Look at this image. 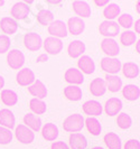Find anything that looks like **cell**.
Segmentation results:
<instances>
[{
    "instance_id": "cell-1",
    "label": "cell",
    "mask_w": 140,
    "mask_h": 149,
    "mask_svg": "<svg viewBox=\"0 0 140 149\" xmlns=\"http://www.w3.org/2000/svg\"><path fill=\"white\" fill-rule=\"evenodd\" d=\"M83 127H84V118L82 117V114H79V113H75V114L67 117L63 123V128L67 132L75 134V132L82 130Z\"/></svg>"
},
{
    "instance_id": "cell-2",
    "label": "cell",
    "mask_w": 140,
    "mask_h": 149,
    "mask_svg": "<svg viewBox=\"0 0 140 149\" xmlns=\"http://www.w3.org/2000/svg\"><path fill=\"white\" fill-rule=\"evenodd\" d=\"M100 34L107 36V38H112L114 36H117L120 31V26L118 25V22H113V20H104L100 27Z\"/></svg>"
},
{
    "instance_id": "cell-3",
    "label": "cell",
    "mask_w": 140,
    "mask_h": 149,
    "mask_svg": "<svg viewBox=\"0 0 140 149\" xmlns=\"http://www.w3.org/2000/svg\"><path fill=\"white\" fill-rule=\"evenodd\" d=\"M16 137L19 141L22 143H25V145H28V143H31L35 139V134L34 131H31L29 128L26 127L25 125H19L16 127L15 130Z\"/></svg>"
},
{
    "instance_id": "cell-4",
    "label": "cell",
    "mask_w": 140,
    "mask_h": 149,
    "mask_svg": "<svg viewBox=\"0 0 140 149\" xmlns=\"http://www.w3.org/2000/svg\"><path fill=\"white\" fill-rule=\"evenodd\" d=\"M121 62L116 57H104L101 61V67L108 74L113 75L121 70Z\"/></svg>"
},
{
    "instance_id": "cell-5",
    "label": "cell",
    "mask_w": 140,
    "mask_h": 149,
    "mask_svg": "<svg viewBox=\"0 0 140 149\" xmlns=\"http://www.w3.org/2000/svg\"><path fill=\"white\" fill-rule=\"evenodd\" d=\"M8 65L14 68V70H19L25 63V56L18 49H13L8 53L7 56Z\"/></svg>"
},
{
    "instance_id": "cell-6",
    "label": "cell",
    "mask_w": 140,
    "mask_h": 149,
    "mask_svg": "<svg viewBox=\"0 0 140 149\" xmlns=\"http://www.w3.org/2000/svg\"><path fill=\"white\" fill-rule=\"evenodd\" d=\"M48 33L52 35V37L62 38L67 36V28L66 24L62 20H54L48 26Z\"/></svg>"
},
{
    "instance_id": "cell-7",
    "label": "cell",
    "mask_w": 140,
    "mask_h": 149,
    "mask_svg": "<svg viewBox=\"0 0 140 149\" xmlns=\"http://www.w3.org/2000/svg\"><path fill=\"white\" fill-rule=\"evenodd\" d=\"M42 37L36 34V33H29L26 34L24 37V44L26 46V48H28L29 51H38L42 47Z\"/></svg>"
},
{
    "instance_id": "cell-8",
    "label": "cell",
    "mask_w": 140,
    "mask_h": 149,
    "mask_svg": "<svg viewBox=\"0 0 140 149\" xmlns=\"http://www.w3.org/2000/svg\"><path fill=\"white\" fill-rule=\"evenodd\" d=\"M44 48L48 54L57 55L63 48V43L59 38L56 37H47L44 42Z\"/></svg>"
},
{
    "instance_id": "cell-9",
    "label": "cell",
    "mask_w": 140,
    "mask_h": 149,
    "mask_svg": "<svg viewBox=\"0 0 140 149\" xmlns=\"http://www.w3.org/2000/svg\"><path fill=\"white\" fill-rule=\"evenodd\" d=\"M101 48L108 55V57H114L120 53V47L113 38H104L101 43Z\"/></svg>"
},
{
    "instance_id": "cell-10",
    "label": "cell",
    "mask_w": 140,
    "mask_h": 149,
    "mask_svg": "<svg viewBox=\"0 0 140 149\" xmlns=\"http://www.w3.org/2000/svg\"><path fill=\"white\" fill-rule=\"evenodd\" d=\"M17 82L22 86L31 85L35 82V74L30 68H22L17 74Z\"/></svg>"
},
{
    "instance_id": "cell-11",
    "label": "cell",
    "mask_w": 140,
    "mask_h": 149,
    "mask_svg": "<svg viewBox=\"0 0 140 149\" xmlns=\"http://www.w3.org/2000/svg\"><path fill=\"white\" fill-rule=\"evenodd\" d=\"M121 109H122V102L118 97H111V99H109L105 102V105H104L105 113L108 116H110V117H113V116L118 114L119 112L121 111Z\"/></svg>"
},
{
    "instance_id": "cell-12",
    "label": "cell",
    "mask_w": 140,
    "mask_h": 149,
    "mask_svg": "<svg viewBox=\"0 0 140 149\" xmlns=\"http://www.w3.org/2000/svg\"><path fill=\"white\" fill-rule=\"evenodd\" d=\"M29 14V7L27 6L26 2H16L11 8V16L16 19H25Z\"/></svg>"
},
{
    "instance_id": "cell-13",
    "label": "cell",
    "mask_w": 140,
    "mask_h": 149,
    "mask_svg": "<svg viewBox=\"0 0 140 149\" xmlns=\"http://www.w3.org/2000/svg\"><path fill=\"white\" fill-rule=\"evenodd\" d=\"M15 116L9 109L0 110V125H1V127H5L10 130L15 127Z\"/></svg>"
},
{
    "instance_id": "cell-14",
    "label": "cell",
    "mask_w": 140,
    "mask_h": 149,
    "mask_svg": "<svg viewBox=\"0 0 140 149\" xmlns=\"http://www.w3.org/2000/svg\"><path fill=\"white\" fill-rule=\"evenodd\" d=\"M68 30L72 35H80L85 29V22L80 17H72L67 22Z\"/></svg>"
},
{
    "instance_id": "cell-15",
    "label": "cell",
    "mask_w": 140,
    "mask_h": 149,
    "mask_svg": "<svg viewBox=\"0 0 140 149\" xmlns=\"http://www.w3.org/2000/svg\"><path fill=\"white\" fill-rule=\"evenodd\" d=\"M65 81L72 85H77L84 82V76L82 72L77 68H68L65 72Z\"/></svg>"
},
{
    "instance_id": "cell-16",
    "label": "cell",
    "mask_w": 140,
    "mask_h": 149,
    "mask_svg": "<svg viewBox=\"0 0 140 149\" xmlns=\"http://www.w3.org/2000/svg\"><path fill=\"white\" fill-rule=\"evenodd\" d=\"M29 93L31 95L36 97V99H44L47 97V89L45 86V84L40 80H35V82L31 85H29Z\"/></svg>"
},
{
    "instance_id": "cell-17",
    "label": "cell",
    "mask_w": 140,
    "mask_h": 149,
    "mask_svg": "<svg viewBox=\"0 0 140 149\" xmlns=\"http://www.w3.org/2000/svg\"><path fill=\"white\" fill-rule=\"evenodd\" d=\"M77 65H79V68L82 70V72L85 74H92L95 71V64H94L93 60L88 55L81 56L77 62Z\"/></svg>"
},
{
    "instance_id": "cell-18",
    "label": "cell",
    "mask_w": 140,
    "mask_h": 149,
    "mask_svg": "<svg viewBox=\"0 0 140 149\" xmlns=\"http://www.w3.org/2000/svg\"><path fill=\"white\" fill-rule=\"evenodd\" d=\"M84 52H85V44L82 40H73L68 45L67 48V53L72 58L80 57Z\"/></svg>"
},
{
    "instance_id": "cell-19",
    "label": "cell",
    "mask_w": 140,
    "mask_h": 149,
    "mask_svg": "<svg viewBox=\"0 0 140 149\" xmlns=\"http://www.w3.org/2000/svg\"><path fill=\"white\" fill-rule=\"evenodd\" d=\"M0 27L1 30L7 34V35H11V34H15L17 29H18V24L16 22L15 19L10 18V17H3L1 20H0Z\"/></svg>"
},
{
    "instance_id": "cell-20",
    "label": "cell",
    "mask_w": 140,
    "mask_h": 149,
    "mask_svg": "<svg viewBox=\"0 0 140 149\" xmlns=\"http://www.w3.org/2000/svg\"><path fill=\"white\" fill-rule=\"evenodd\" d=\"M70 146L72 149H85L88 147V140L82 134L75 132L70 136Z\"/></svg>"
},
{
    "instance_id": "cell-21",
    "label": "cell",
    "mask_w": 140,
    "mask_h": 149,
    "mask_svg": "<svg viewBox=\"0 0 140 149\" xmlns=\"http://www.w3.org/2000/svg\"><path fill=\"white\" fill-rule=\"evenodd\" d=\"M90 91L94 97H101L107 91V85L103 79H94L90 84Z\"/></svg>"
},
{
    "instance_id": "cell-22",
    "label": "cell",
    "mask_w": 140,
    "mask_h": 149,
    "mask_svg": "<svg viewBox=\"0 0 140 149\" xmlns=\"http://www.w3.org/2000/svg\"><path fill=\"white\" fill-rule=\"evenodd\" d=\"M83 111L88 116H100L102 113V105L98 101L90 100L83 104Z\"/></svg>"
},
{
    "instance_id": "cell-23",
    "label": "cell",
    "mask_w": 140,
    "mask_h": 149,
    "mask_svg": "<svg viewBox=\"0 0 140 149\" xmlns=\"http://www.w3.org/2000/svg\"><path fill=\"white\" fill-rule=\"evenodd\" d=\"M24 123L28 127L31 131H39L42 128V120L33 113H28L24 117Z\"/></svg>"
},
{
    "instance_id": "cell-24",
    "label": "cell",
    "mask_w": 140,
    "mask_h": 149,
    "mask_svg": "<svg viewBox=\"0 0 140 149\" xmlns=\"http://www.w3.org/2000/svg\"><path fill=\"white\" fill-rule=\"evenodd\" d=\"M105 85L107 89H109L111 92H118L122 88V80L117 75L107 74L105 76Z\"/></svg>"
},
{
    "instance_id": "cell-25",
    "label": "cell",
    "mask_w": 140,
    "mask_h": 149,
    "mask_svg": "<svg viewBox=\"0 0 140 149\" xmlns=\"http://www.w3.org/2000/svg\"><path fill=\"white\" fill-rule=\"evenodd\" d=\"M122 94L123 97L129 100V101H136L140 97V89L139 86L134 84H128L122 89Z\"/></svg>"
},
{
    "instance_id": "cell-26",
    "label": "cell",
    "mask_w": 140,
    "mask_h": 149,
    "mask_svg": "<svg viewBox=\"0 0 140 149\" xmlns=\"http://www.w3.org/2000/svg\"><path fill=\"white\" fill-rule=\"evenodd\" d=\"M73 9L75 14L81 17H90L91 16V7L88 6V2L81 1V0H76L73 2Z\"/></svg>"
},
{
    "instance_id": "cell-27",
    "label": "cell",
    "mask_w": 140,
    "mask_h": 149,
    "mask_svg": "<svg viewBox=\"0 0 140 149\" xmlns=\"http://www.w3.org/2000/svg\"><path fill=\"white\" fill-rule=\"evenodd\" d=\"M42 134L46 140L53 141L59 137V128L54 123H46L42 129Z\"/></svg>"
},
{
    "instance_id": "cell-28",
    "label": "cell",
    "mask_w": 140,
    "mask_h": 149,
    "mask_svg": "<svg viewBox=\"0 0 140 149\" xmlns=\"http://www.w3.org/2000/svg\"><path fill=\"white\" fill-rule=\"evenodd\" d=\"M84 125L86 126V129L93 136H99L101 134V123L100 121L96 119V118H93V117H88L86 120H84Z\"/></svg>"
},
{
    "instance_id": "cell-29",
    "label": "cell",
    "mask_w": 140,
    "mask_h": 149,
    "mask_svg": "<svg viewBox=\"0 0 140 149\" xmlns=\"http://www.w3.org/2000/svg\"><path fill=\"white\" fill-rule=\"evenodd\" d=\"M121 67H122L123 75L128 79H134V77H137L139 75V66L136 63L127 62Z\"/></svg>"
},
{
    "instance_id": "cell-30",
    "label": "cell",
    "mask_w": 140,
    "mask_h": 149,
    "mask_svg": "<svg viewBox=\"0 0 140 149\" xmlns=\"http://www.w3.org/2000/svg\"><path fill=\"white\" fill-rule=\"evenodd\" d=\"M64 94L71 101H79L82 99V90L77 85H68L64 89Z\"/></svg>"
},
{
    "instance_id": "cell-31",
    "label": "cell",
    "mask_w": 140,
    "mask_h": 149,
    "mask_svg": "<svg viewBox=\"0 0 140 149\" xmlns=\"http://www.w3.org/2000/svg\"><path fill=\"white\" fill-rule=\"evenodd\" d=\"M104 142L109 149H121V139L117 134L109 132L104 136Z\"/></svg>"
},
{
    "instance_id": "cell-32",
    "label": "cell",
    "mask_w": 140,
    "mask_h": 149,
    "mask_svg": "<svg viewBox=\"0 0 140 149\" xmlns=\"http://www.w3.org/2000/svg\"><path fill=\"white\" fill-rule=\"evenodd\" d=\"M1 101L8 107H13L18 101V95L13 90H3L1 92Z\"/></svg>"
},
{
    "instance_id": "cell-33",
    "label": "cell",
    "mask_w": 140,
    "mask_h": 149,
    "mask_svg": "<svg viewBox=\"0 0 140 149\" xmlns=\"http://www.w3.org/2000/svg\"><path fill=\"white\" fill-rule=\"evenodd\" d=\"M103 15L107 18V20H112L120 15V7L117 3H110L104 8Z\"/></svg>"
},
{
    "instance_id": "cell-34",
    "label": "cell",
    "mask_w": 140,
    "mask_h": 149,
    "mask_svg": "<svg viewBox=\"0 0 140 149\" xmlns=\"http://www.w3.org/2000/svg\"><path fill=\"white\" fill-rule=\"evenodd\" d=\"M37 20L39 22V24L42 25H51L53 22H54V16H53V13H51L49 10H46V9H43L38 13L37 15Z\"/></svg>"
},
{
    "instance_id": "cell-35",
    "label": "cell",
    "mask_w": 140,
    "mask_h": 149,
    "mask_svg": "<svg viewBox=\"0 0 140 149\" xmlns=\"http://www.w3.org/2000/svg\"><path fill=\"white\" fill-rule=\"evenodd\" d=\"M29 107L31 109V111L34 113H36V114H43V113L46 112V103L44 101L39 100V99H36V97L30 100Z\"/></svg>"
},
{
    "instance_id": "cell-36",
    "label": "cell",
    "mask_w": 140,
    "mask_h": 149,
    "mask_svg": "<svg viewBox=\"0 0 140 149\" xmlns=\"http://www.w3.org/2000/svg\"><path fill=\"white\" fill-rule=\"evenodd\" d=\"M117 123L121 129H128V128L131 127V123H132V119L129 114H127L125 112L120 113L118 116V119H117Z\"/></svg>"
},
{
    "instance_id": "cell-37",
    "label": "cell",
    "mask_w": 140,
    "mask_h": 149,
    "mask_svg": "<svg viewBox=\"0 0 140 149\" xmlns=\"http://www.w3.org/2000/svg\"><path fill=\"white\" fill-rule=\"evenodd\" d=\"M120 40L125 46H130L136 42V34L131 30H125L121 34Z\"/></svg>"
},
{
    "instance_id": "cell-38",
    "label": "cell",
    "mask_w": 140,
    "mask_h": 149,
    "mask_svg": "<svg viewBox=\"0 0 140 149\" xmlns=\"http://www.w3.org/2000/svg\"><path fill=\"white\" fill-rule=\"evenodd\" d=\"M11 140H13L11 131L7 128L0 126V143L1 145H8Z\"/></svg>"
},
{
    "instance_id": "cell-39",
    "label": "cell",
    "mask_w": 140,
    "mask_h": 149,
    "mask_svg": "<svg viewBox=\"0 0 140 149\" xmlns=\"http://www.w3.org/2000/svg\"><path fill=\"white\" fill-rule=\"evenodd\" d=\"M119 25L120 26H122V27H125V28H130L131 26H132V17L131 15H129V14H123V15L119 16Z\"/></svg>"
},
{
    "instance_id": "cell-40",
    "label": "cell",
    "mask_w": 140,
    "mask_h": 149,
    "mask_svg": "<svg viewBox=\"0 0 140 149\" xmlns=\"http://www.w3.org/2000/svg\"><path fill=\"white\" fill-rule=\"evenodd\" d=\"M10 47V38L7 35H0V54L8 52Z\"/></svg>"
},
{
    "instance_id": "cell-41",
    "label": "cell",
    "mask_w": 140,
    "mask_h": 149,
    "mask_svg": "<svg viewBox=\"0 0 140 149\" xmlns=\"http://www.w3.org/2000/svg\"><path fill=\"white\" fill-rule=\"evenodd\" d=\"M125 149H140V142L137 139H130L125 143Z\"/></svg>"
},
{
    "instance_id": "cell-42",
    "label": "cell",
    "mask_w": 140,
    "mask_h": 149,
    "mask_svg": "<svg viewBox=\"0 0 140 149\" xmlns=\"http://www.w3.org/2000/svg\"><path fill=\"white\" fill-rule=\"evenodd\" d=\"M51 149H70L64 141H55L52 143Z\"/></svg>"
},
{
    "instance_id": "cell-43",
    "label": "cell",
    "mask_w": 140,
    "mask_h": 149,
    "mask_svg": "<svg viewBox=\"0 0 140 149\" xmlns=\"http://www.w3.org/2000/svg\"><path fill=\"white\" fill-rule=\"evenodd\" d=\"M48 60V56H47V54H42V55H39L38 57H37V63H43V62H46V61Z\"/></svg>"
},
{
    "instance_id": "cell-44",
    "label": "cell",
    "mask_w": 140,
    "mask_h": 149,
    "mask_svg": "<svg viewBox=\"0 0 140 149\" xmlns=\"http://www.w3.org/2000/svg\"><path fill=\"white\" fill-rule=\"evenodd\" d=\"M94 3H95L96 6H104V5L108 3V1H107V0H104V1H98V0H95Z\"/></svg>"
},
{
    "instance_id": "cell-45",
    "label": "cell",
    "mask_w": 140,
    "mask_h": 149,
    "mask_svg": "<svg viewBox=\"0 0 140 149\" xmlns=\"http://www.w3.org/2000/svg\"><path fill=\"white\" fill-rule=\"evenodd\" d=\"M3 85H5V79L0 75V90L3 88Z\"/></svg>"
},
{
    "instance_id": "cell-46",
    "label": "cell",
    "mask_w": 140,
    "mask_h": 149,
    "mask_svg": "<svg viewBox=\"0 0 140 149\" xmlns=\"http://www.w3.org/2000/svg\"><path fill=\"white\" fill-rule=\"evenodd\" d=\"M139 24H140V20H139V19H138V20L136 22V25H134V28H136V31H137V33H139V31H140Z\"/></svg>"
},
{
    "instance_id": "cell-47",
    "label": "cell",
    "mask_w": 140,
    "mask_h": 149,
    "mask_svg": "<svg viewBox=\"0 0 140 149\" xmlns=\"http://www.w3.org/2000/svg\"><path fill=\"white\" fill-rule=\"evenodd\" d=\"M139 43H140L139 40H137V43H136V44H137L136 45V46H137V52L138 53H139Z\"/></svg>"
},
{
    "instance_id": "cell-48",
    "label": "cell",
    "mask_w": 140,
    "mask_h": 149,
    "mask_svg": "<svg viewBox=\"0 0 140 149\" xmlns=\"http://www.w3.org/2000/svg\"><path fill=\"white\" fill-rule=\"evenodd\" d=\"M3 5H5V1H3V0H0V7L3 6Z\"/></svg>"
},
{
    "instance_id": "cell-49",
    "label": "cell",
    "mask_w": 140,
    "mask_h": 149,
    "mask_svg": "<svg viewBox=\"0 0 140 149\" xmlns=\"http://www.w3.org/2000/svg\"><path fill=\"white\" fill-rule=\"evenodd\" d=\"M139 1H138V2H137V11H138V13H139Z\"/></svg>"
},
{
    "instance_id": "cell-50",
    "label": "cell",
    "mask_w": 140,
    "mask_h": 149,
    "mask_svg": "<svg viewBox=\"0 0 140 149\" xmlns=\"http://www.w3.org/2000/svg\"><path fill=\"white\" fill-rule=\"evenodd\" d=\"M92 149H104V148H102V147H94V148H92Z\"/></svg>"
}]
</instances>
